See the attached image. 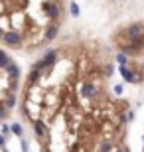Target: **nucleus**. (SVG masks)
Segmentation results:
<instances>
[{
	"instance_id": "obj_4",
	"label": "nucleus",
	"mask_w": 144,
	"mask_h": 152,
	"mask_svg": "<svg viewBox=\"0 0 144 152\" xmlns=\"http://www.w3.org/2000/svg\"><path fill=\"white\" fill-rule=\"evenodd\" d=\"M22 73L12 53L0 45V123H4L20 101Z\"/></svg>"
},
{
	"instance_id": "obj_3",
	"label": "nucleus",
	"mask_w": 144,
	"mask_h": 152,
	"mask_svg": "<svg viewBox=\"0 0 144 152\" xmlns=\"http://www.w3.org/2000/svg\"><path fill=\"white\" fill-rule=\"evenodd\" d=\"M109 45L115 51L122 77L128 83H144V20L122 24L111 34Z\"/></svg>"
},
{
	"instance_id": "obj_2",
	"label": "nucleus",
	"mask_w": 144,
	"mask_h": 152,
	"mask_svg": "<svg viewBox=\"0 0 144 152\" xmlns=\"http://www.w3.org/2000/svg\"><path fill=\"white\" fill-rule=\"evenodd\" d=\"M65 18L67 0H0V45L18 53L48 50Z\"/></svg>"
},
{
	"instance_id": "obj_1",
	"label": "nucleus",
	"mask_w": 144,
	"mask_h": 152,
	"mask_svg": "<svg viewBox=\"0 0 144 152\" xmlns=\"http://www.w3.org/2000/svg\"><path fill=\"white\" fill-rule=\"evenodd\" d=\"M115 69L113 48L87 34L45 50L24 77L18 101L38 152H132V113L115 91Z\"/></svg>"
}]
</instances>
